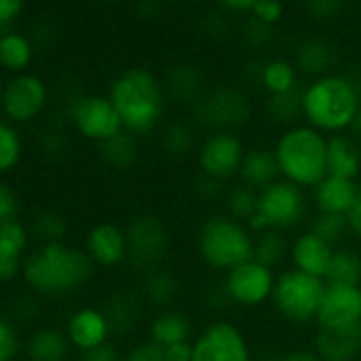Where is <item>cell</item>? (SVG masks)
<instances>
[{"label":"cell","mask_w":361,"mask_h":361,"mask_svg":"<svg viewBox=\"0 0 361 361\" xmlns=\"http://www.w3.org/2000/svg\"><path fill=\"white\" fill-rule=\"evenodd\" d=\"M96 266L83 251L66 240L32 247L24 262L22 285L39 300H64L83 291Z\"/></svg>","instance_id":"obj_1"},{"label":"cell","mask_w":361,"mask_h":361,"mask_svg":"<svg viewBox=\"0 0 361 361\" xmlns=\"http://www.w3.org/2000/svg\"><path fill=\"white\" fill-rule=\"evenodd\" d=\"M111 98L123 130L136 138L151 136L166 115V87L157 75L142 66L121 71L109 85Z\"/></svg>","instance_id":"obj_2"},{"label":"cell","mask_w":361,"mask_h":361,"mask_svg":"<svg viewBox=\"0 0 361 361\" xmlns=\"http://www.w3.org/2000/svg\"><path fill=\"white\" fill-rule=\"evenodd\" d=\"M302 121L325 136L348 132L361 109L359 85L340 73L310 79L302 92Z\"/></svg>","instance_id":"obj_3"},{"label":"cell","mask_w":361,"mask_h":361,"mask_svg":"<svg viewBox=\"0 0 361 361\" xmlns=\"http://www.w3.org/2000/svg\"><path fill=\"white\" fill-rule=\"evenodd\" d=\"M272 151L281 178L306 192H312L327 176V136L304 121L285 128Z\"/></svg>","instance_id":"obj_4"},{"label":"cell","mask_w":361,"mask_h":361,"mask_svg":"<svg viewBox=\"0 0 361 361\" xmlns=\"http://www.w3.org/2000/svg\"><path fill=\"white\" fill-rule=\"evenodd\" d=\"M196 247L207 268L228 274L230 270L253 259L255 234L245 221H238L228 213H213L202 221Z\"/></svg>","instance_id":"obj_5"},{"label":"cell","mask_w":361,"mask_h":361,"mask_svg":"<svg viewBox=\"0 0 361 361\" xmlns=\"http://www.w3.org/2000/svg\"><path fill=\"white\" fill-rule=\"evenodd\" d=\"M308 207L310 202L306 190L279 178L272 185L257 192V209L247 226L253 234H262L266 230L289 232L306 221Z\"/></svg>","instance_id":"obj_6"},{"label":"cell","mask_w":361,"mask_h":361,"mask_svg":"<svg viewBox=\"0 0 361 361\" xmlns=\"http://www.w3.org/2000/svg\"><path fill=\"white\" fill-rule=\"evenodd\" d=\"M325 287L327 283L323 279L304 274L295 268H285L276 272L270 304L287 323L310 325L317 321Z\"/></svg>","instance_id":"obj_7"},{"label":"cell","mask_w":361,"mask_h":361,"mask_svg":"<svg viewBox=\"0 0 361 361\" xmlns=\"http://www.w3.org/2000/svg\"><path fill=\"white\" fill-rule=\"evenodd\" d=\"M51 102V87L47 79L35 71L5 77L0 117L18 128H28L41 121Z\"/></svg>","instance_id":"obj_8"},{"label":"cell","mask_w":361,"mask_h":361,"mask_svg":"<svg viewBox=\"0 0 361 361\" xmlns=\"http://www.w3.org/2000/svg\"><path fill=\"white\" fill-rule=\"evenodd\" d=\"M73 130L92 145H104L123 132V123L106 94H79L66 106Z\"/></svg>","instance_id":"obj_9"},{"label":"cell","mask_w":361,"mask_h":361,"mask_svg":"<svg viewBox=\"0 0 361 361\" xmlns=\"http://www.w3.org/2000/svg\"><path fill=\"white\" fill-rule=\"evenodd\" d=\"M247 147L236 132L219 130L202 136L196 149V166L200 174L215 185H226L238 178Z\"/></svg>","instance_id":"obj_10"},{"label":"cell","mask_w":361,"mask_h":361,"mask_svg":"<svg viewBox=\"0 0 361 361\" xmlns=\"http://www.w3.org/2000/svg\"><path fill=\"white\" fill-rule=\"evenodd\" d=\"M192 361H255V353L238 323L215 319L194 336Z\"/></svg>","instance_id":"obj_11"},{"label":"cell","mask_w":361,"mask_h":361,"mask_svg":"<svg viewBox=\"0 0 361 361\" xmlns=\"http://www.w3.org/2000/svg\"><path fill=\"white\" fill-rule=\"evenodd\" d=\"M194 117L209 132L230 130L236 132L251 117V102L238 87H215L207 90L194 102Z\"/></svg>","instance_id":"obj_12"},{"label":"cell","mask_w":361,"mask_h":361,"mask_svg":"<svg viewBox=\"0 0 361 361\" xmlns=\"http://www.w3.org/2000/svg\"><path fill=\"white\" fill-rule=\"evenodd\" d=\"M276 283V270L249 259L243 266L230 270L221 279V295L228 304L238 308H257L272 300Z\"/></svg>","instance_id":"obj_13"},{"label":"cell","mask_w":361,"mask_h":361,"mask_svg":"<svg viewBox=\"0 0 361 361\" xmlns=\"http://www.w3.org/2000/svg\"><path fill=\"white\" fill-rule=\"evenodd\" d=\"M128 253L130 264L142 270H155L166 259L170 249V234L164 221L155 215H138L134 217L128 228Z\"/></svg>","instance_id":"obj_14"},{"label":"cell","mask_w":361,"mask_h":361,"mask_svg":"<svg viewBox=\"0 0 361 361\" xmlns=\"http://www.w3.org/2000/svg\"><path fill=\"white\" fill-rule=\"evenodd\" d=\"M73 350L77 355L100 348L104 344H111L113 340V327L102 306L94 304H81L73 308L62 325Z\"/></svg>","instance_id":"obj_15"},{"label":"cell","mask_w":361,"mask_h":361,"mask_svg":"<svg viewBox=\"0 0 361 361\" xmlns=\"http://www.w3.org/2000/svg\"><path fill=\"white\" fill-rule=\"evenodd\" d=\"M317 329H350L361 325V285H327L314 321Z\"/></svg>","instance_id":"obj_16"},{"label":"cell","mask_w":361,"mask_h":361,"mask_svg":"<svg viewBox=\"0 0 361 361\" xmlns=\"http://www.w3.org/2000/svg\"><path fill=\"white\" fill-rule=\"evenodd\" d=\"M83 251L87 253L92 264L102 270H115L128 264L130 253L126 228L117 221L94 224L83 238Z\"/></svg>","instance_id":"obj_17"},{"label":"cell","mask_w":361,"mask_h":361,"mask_svg":"<svg viewBox=\"0 0 361 361\" xmlns=\"http://www.w3.org/2000/svg\"><path fill=\"white\" fill-rule=\"evenodd\" d=\"M35 238L28 224L20 217L0 228V287L22 281V270Z\"/></svg>","instance_id":"obj_18"},{"label":"cell","mask_w":361,"mask_h":361,"mask_svg":"<svg viewBox=\"0 0 361 361\" xmlns=\"http://www.w3.org/2000/svg\"><path fill=\"white\" fill-rule=\"evenodd\" d=\"M336 247H331L329 243H325L323 238H319L310 228L298 232L291 240H289V268H295L304 274L323 279L327 276L331 257H334Z\"/></svg>","instance_id":"obj_19"},{"label":"cell","mask_w":361,"mask_h":361,"mask_svg":"<svg viewBox=\"0 0 361 361\" xmlns=\"http://www.w3.org/2000/svg\"><path fill=\"white\" fill-rule=\"evenodd\" d=\"M73 346L62 327L51 323H39L30 327L24 338V357L26 361H68Z\"/></svg>","instance_id":"obj_20"},{"label":"cell","mask_w":361,"mask_h":361,"mask_svg":"<svg viewBox=\"0 0 361 361\" xmlns=\"http://www.w3.org/2000/svg\"><path fill=\"white\" fill-rule=\"evenodd\" d=\"M361 192L359 180H348L340 176H325L312 190V207L323 215H342L353 209L357 196Z\"/></svg>","instance_id":"obj_21"},{"label":"cell","mask_w":361,"mask_h":361,"mask_svg":"<svg viewBox=\"0 0 361 361\" xmlns=\"http://www.w3.org/2000/svg\"><path fill=\"white\" fill-rule=\"evenodd\" d=\"M194 323L188 312L178 308L155 310V314L147 323V340L157 344L159 348H168L178 342L194 340Z\"/></svg>","instance_id":"obj_22"},{"label":"cell","mask_w":361,"mask_h":361,"mask_svg":"<svg viewBox=\"0 0 361 361\" xmlns=\"http://www.w3.org/2000/svg\"><path fill=\"white\" fill-rule=\"evenodd\" d=\"M37 60V43L35 39L20 30L11 28L0 32V73L13 77L32 71Z\"/></svg>","instance_id":"obj_23"},{"label":"cell","mask_w":361,"mask_h":361,"mask_svg":"<svg viewBox=\"0 0 361 361\" xmlns=\"http://www.w3.org/2000/svg\"><path fill=\"white\" fill-rule=\"evenodd\" d=\"M312 348L323 361H361V325L350 329H317Z\"/></svg>","instance_id":"obj_24"},{"label":"cell","mask_w":361,"mask_h":361,"mask_svg":"<svg viewBox=\"0 0 361 361\" xmlns=\"http://www.w3.org/2000/svg\"><path fill=\"white\" fill-rule=\"evenodd\" d=\"M327 174L348 180L361 176V142L348 132L327 136Z\"/></svg>","instance_id":"obj_25"},{"label":"cell","mask_w":361,"mask_h":361,"mask_svg":"<svg viewBox=\"0 0 361 361\" xmlns=\"http://www.w3.org/2000/svg\"><path fill=\"white\" fill-rule=\"evenodd\" d=\"M279 178H281V172H279V164H276L272 149H268V147L247 149V155H245L240 172H238V180L243 185H247L255 192H262L264 188L272 185Z\"/></svg>","instance_id":"obj_26"},{"label":"cell","mask_w":361,"mask_h":361,"mask_svg":"<svg viewBox=\"0 0 361 361\" xmlns=\"http://www.w3.org/2000/svg\"><path fill=\"white\" fill-rule=\"evenodd\" d=\"M334 62H336V49L323 37H306L298 45L293 58L295 68L304 75H310L312 79L331 73Z\"/></svg>","instance_id":"obj_27"},{"label":"cell","mask_w":361,"mask_h":361,"mask_svg":"<svg viewBox=\"0 0 361 361\" xmlns=\"http://www.w3.org/2000/svg\"><path fill=\"white\" fill-rule=\"evenodd\" d=\"M178 295H180L178 279L172 272L164 270V268L149 270L147 276L142 279L140 298L145 300V304L153 306L155 310L174 308V302H176Z\"/></svg>","instance_id":"obj_28"},{"label":"cell","mask_w":361,"mask_h":361,"mask_svg":"<svg viewBox=\"0 0 361 361\" xmlns=\"http://www.w3.org/2000/svg\"><path fill=\"white\" fill-rule=\"evenodd\" d=\"M26 157V138L22 128L0 117V178H9Z\"/></svg>","instance_id":"obj_29"},{"label":"cell","mask_w":361,"mask_h":361,"mask_svg":"<svg viewBox=\"0 0 361 361\" xmlns=\"http://www.w3.org/2000/svg\"><path fill=\"white\" fill-rule=\"evenodd\" d=\"M298 83H300V71L289 60L274 58V60H268L259 68V85L264 87L268 96L291 94L300 90Z\"/></svg>","instance_id":"obj_30"},{"label":"cell","mask_w":361,"mask_h":361,"mask_svg":"<svg viewBox=\"0 0 361 361\" xmlns=\"http://www.w3.org/2000/svg\"><path fill=\"white\" fill-rule=\"evenodd\" d=\"M166 92L180 102H196L207 90H204V77L198 66L194 64H176L170 75L168 83L164 85Z\"/></svg>","instance_id":"obj_31"},{"label":"cell","mask_w":361,"mask_h":361,"mask_svg":"<svg viewBox=\"0 0 361 361\" xmlns=\"http://www.w3.org/2000/svg\"><path fill=\"white\" fill-rule=\"evenodd\" d=\"M102 308L111 321L115 336L130 331L136 325V321L140 319V300L128 291H119V293L111 295Z\"/></svg>","instance_id":"obj_32"},{"label":"cell","mask_w":361,"mask_h":361,"mask_svg":"<svg viewBox=\"0 0 361 361\" xmlns=\"http://www.w3.org/2000/svg\"><path fill=\"white\" fill-rule=\"evenodd\" d=\"M325 283L327 285H361V255L355 249L338 247L334 251Z\"/></svg>","instance_id":"obj_33"},{"label":"cell","mask_w":361,"mask_h":361,"mask_svg":"<svg viewBox=\"0 0 361 361\" xmlns=\"http://www.w3.org/2000/svg\"><path fill=\"white\" fill-rule=\"evenodd\" d=\"M98 149H100L104 164L115 168V170H128L138 159V138L126 130L119 136L111 138L109 142L100 145Z\"/></svg>","instance_id":"obj_34"},{"label":"cell","mask_w":361,"mask_h":361,"mask_svg":"<svg viewBox=\"0 0 361 361\" xmlns=\"http://www.w3.org/2000/svg\"><path fill=\"white\" fill-rule=\"evenodd\" d=\"M287 257H289V238L285 236V232L266 230L262 234H255V255H253V259H257L259 264L276 270Z\"/></svg>","instance_id":"obj_35"},{"label":"cell","mask_w":361,"mask_h":361,"mask_svg":"<svg viewBox=\"0 0 361 361\" xmlns=\"http://www.w3.org/2000/svg\"><path fill=\"white\" fill-rule=\"evenodd\" d=\"M161 147L170 157H185L198 149L196 130L188 121H172L161 132Z\"/></svg>","instance_id":"obj_36"},{"label":"cell","mask_w":361,"mask_h":361,"mask_svg":"<svg viewBox=\"0 0 361 361\" xmlns=\"http://www.w3.org/2000/svg\"><path fill=\"white\" fill-rule=\"evenodd\" d=\"M30 234L37 240V245H45V243H60L66 240L68 234V224L66 219L58 213V211H39L37 215H32V219L28 221Z\"/></svg>","instance_id":"obj_37"},{"label":"cell","mask_w":361,"mask_h":361,"mask_svg":"<svg viewBox=\"0 0 361 361\" xmlns=\"http://www.w3.org/2000/svg\"><path fill=\"white\" fill-rule=\"evenodd\" d=\"M302 90H295L291 94H281V96H268L266 102V111L270 115V119H274L276 123L289 128L295 126L302 119Z\"/></svg>","instance_id":"obj_38"},{"label":"cell","mask_w":361,"mask_h":361,"mask_svg":"<svg viewBox=\"0 0 361 361\" xmlns=\"http://www.w3.org/2000/svg\"><path fill=\"white\" fill-rule=\"evenodd\" d=\"M24 338L22 327L9 312L0 310V361H20L24 357Z\"/></svg>","instance_id":"obj_39"},{"label":"cell","mask_w":361,"mask_h":361,"mask_svg":"<svg viewBox=\"0 0 361 361\" xmlns=\"http://www.w3.org/2000/svg\"><path fill=\"white\" fill-rule=\"evenodd\" d=\"M257 209V192L243 185L240 180L226 194V213L238 221H249Z\"/></svg>","instance_id":"obj_40"},{"label":"cell","mask_w":361,"mask_h":361,"mask_svg":"<svg viewBox=\"0 0 361 361\" xmlns=\"http://www.w3.org/2000/svg\"><path fill=\"white\" fill-rule=\"evenodd\" d=\"M310 230L319 238H323L325 243H329L336 249L342 245L344 236L348 234L346 217H342V215H323V213H317V217L310 224Z\"/></svg>","instance_id":"obj_41"},{"label":"cell","mask_w":361,"mask_h":361,"mask_svg":"<svg viewBox=\"0 0 361 361\" xmlns=\"http://www.w3.org/2000/svg\"><path fill=\"white\" fill-rule=\"evenodd\" d=\"M20 213H22V200L18 190L7 178H0V228L9 221L20 219Z\"/></svg>","instance_id":"obj_42"},{"label":"cell","mask_w":361,"mask_h":361,"mask_svg":"<svg viewBox=\"0 0 361 361\" xmlns=\"http://www.w3.org/2000/svg\"><path fill=\"white\" fill-rule=\"evenodd\" d=\"M344 0H304V11L317 22H329L340 16Z\"/></svg>","instance_id":"obj_43"},{"label":"cell","mask_w":361,"mask_h":361,"mask_svg":"<svg viewBox=\"0 0 361 361\" xmlns=\"http://www.w3.org/2000/svg\"><path fill=\"white\" fill-rule=\"evenodd\" d=\"M283 3L281 0H257V5L251 11V18L268 28H274L283 20Z\"/></svg>","instance_id":"obj_44"},{"label":"cell","mask_w":361,"mask_h":361,"mask_svg":"<svg viewBox=\"0 0 361 361\" xmlns=\"http://www.w3.org/2000/svg\"><path fill=\"white\" fill-rule=\"evenodd\" d=\"M28 0H0V32L18 28L24 18Z\"/></svg>","instance_id":"obj_45"},{"label":"cell","mask_w":361,"mask_h":361,"mask_svg":"<svg viewBox=\"0 0 361 361\" xmlns=\"http://www.w3.org/2000/svg\"><path fill=\"white\" fill-rule=\"evenodd\" d=\"M123 361H166V355L164 348H159L157 344L142 340L123 353Z\"/></svg>","instance_id":"obj_46"},{"label":"cell","mask_w":361,"mask_h":361,"mask_svg":"<svg viewBox=\"0 0 361 361\" xmlns=\"http://www.w3.org/2000/svg\"><path fill=\"white\" fill-rule=\"evenodd\" d=\"M77 361H123V353H119V348L111 342V344H104L100 348L81 353L77 357Z\"/></svg>","instance_id":"obj_47"},{"label":"cell","mask_w":361,"mask_h":361,"mask_svg":"<svg viewBox=\"0 0 361 361\" xmlns=\"http://www.w3.org/2000/svg\"><path fill=\"white\" fill-rule=\"evenodd\" d=\"M346 226H348V234L357 240H361V192L353 204V209L346 213Z\"/></svg>","instance_id":"obj_48"},{"label":"cell","mask_w":361,"mask_h":361,"mask_svg":"<svg viewBox=\"0 0 361 361\" xmlns=\"http://www.w3.org/2000/svg\"><path fill=\"white\" fill-rule=\"evenodd\" d=\"M166 361H192V342H178L164 348Z\"/></svg>","instance_id":"obj_49"},{"label":"cell","mask_w":361,"mask_h":361,"mask_svg":"<svg viewBox=\"0 0 361 361\" xmlns=\"http://www.w3.org/2000/svg\"><path fill=\"white\" fill-rule=\"evenodd\" d=\"M221 11L230 13H251L253 7L257 5V0H215Z\"/></svg>","instance_id":"obj_50"},{"label":"cell","mask_w":361,"mask_h":361,"mask_svg":"<svg viewBox=\"0 0 361 361\" xmlns=\"http://www.w3.org/2000/svg\"><path fill=\"white\" fill-rule=\"evenodd\" d=\"M276 361H323L314 348H295V350H289L285 355H281Z\"/></svg>","instance_id":"obj_51"},{"label":"cell","mask_w":361,"mask_h":361,"mask_svg":"<svg viewBox=\"0 0 361 361\" xmlns=\"http://www.w3.org/2000/svg\"><path fill=\"white\" fill-rule=\"evenodd\" d=\"M348 134H350L357 142H361V109H359V113L355 115V119H353V123H350V128H348Z\"/></svg>","instance_id":"obj_52"},{"label":"cell","mask_w":361,"mask_h":361,"mask_svg":"<svg viewBox=\"0 0 361 361\" xmlns=\"http://www.w3.org/2000/svg\"><path fill=\"white\" fill-rule=\"evenodd\" d=\"M3 85H5V79H3V75H0V100H3Z\"/></svg>","instance_id":"obj_53"},{"label":"cell","mask_w":361,"mask_h":361,"mask_svg":"<svg viewBox=\"0 0 361 361\" xmlns=\"http://www.w3.org/2000/svg\"><path fill=\"white\" fill-rule=\"evenodd\" d=\"M102 3H109V0H102Z\"/></svg>","instance_id":"obj_54"},{"label":"cell","mask_w":361,"mask_h":361,"mask_svg":"<svg viewBox=\"0 0 361 361\" xmlns=\"http://www.w3.org/2000/svg\"><path fill=\"white\" fill-rule=\"evenodd\" d=\"M172 3H178V0H172Z\"/></svg>","instance_id":"obj_55"}]
</instances>
